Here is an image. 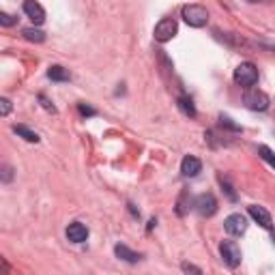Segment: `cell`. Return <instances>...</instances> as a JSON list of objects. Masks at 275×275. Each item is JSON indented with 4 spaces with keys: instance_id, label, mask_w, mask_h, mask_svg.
<instances>
[{
    "instance_id": "1",
    "label": "cell",
    "mask_w": 275,
    "mask_h": 275,
    "mask_svg": "<svg viewBox=\"0 0 275 275\" xmlns=\"http://www.w3.org/2000/svg\"><path fill=\"white\" fill-rule=\"evenodd\" d=\"M181 15L185 19V24L191 28H202L209 22V11L202 5H185L181 9Z\"/></svg>"
},
{
    "instance_id": "2",
    "label": "cell",
    "mask_w": 275,
    "mask_h": 275,
    "mask_svg": "<svg viewBox=\"0 0 275 275\" xmlns=\"http://www.w3.org/2000/svg\"><path fill=\"white\" fill-rule=\"evenodd\" d=\"M234 82L243 88H252L258 82V67L254 63H241L234 69Z\"/></svg>"
},
{
    "instance_id": "3",
    "label": "cell",
    "mask_w": 275,
    "mask_h": 275,
    "mask_svg": "<svg viewBox=\"0 0 275 275\" xmlns=\"http://www.w3.org/2000/svg\"><path fill=\"white\" fill-rule=\"evenodd\" d=\"M179 33V24H177V19H172V17H164L161 22H157L155 30H153V37L157 39L159 43H168L172 37H174Z\"/></svg>"
},
{
    "instance_id": "4",
    "label": "cell",
    "mask_w": 275,
    "mask_h": 275,
    "mask_svg": "<svg viewBox=\"0 0 275 275\" xmlns=\"http://www.w3.org/2000/svg\"><path fill=\"white\" fill-rule=\"evenodd\" d=\"M219 254H221V260L228 264L230 269H237L241 264V247L237 245L234 241H221L219 245Z\"/></svg>"
},
{
    "instance_id": "5",
    "label": "cell",
    "mask_w": 275,
    "mask_h": 275,
    "mask_svg": "<svg viewBox=\"0 0 275 275\" xmlns=\"http://www.w3.org/2000/svg\"><path fill=\"white\" fill-rule=\"evenodd\" d=\"M243 104H245L247 110H254V112H264L269 108V97L262 93V90H256V88H249L245 97H243Z\"/></svg>"
},
{
    "instance_id": "6",
    "label": "cell",
    "mask_w": 275,
    "mask_h": 275,
    "mask_svg": "<svg viewBox=\"0 0 275 275\" xmlns=\"http://www.w3.org/2000/svg\"><path fill=\"white\" fill-rule=\"evenodd\" d=\"M223 228H226V232L232 234V237H241V234H245V230H247V217L241 215V213H232V215H228L226 221H223Z\"/></svg>"
},
{
    "instance_id": "7",
    "label": "cell",
    "mask_w": 275,
    "mask_h": 275,
    "mask_svg": "<svg viewBox=\"0 0 275 275\" xmlns=\"http://www.w3.org/2000/svg\"><path fill=\"white\" fill-rule=\"evenodd\" d=\"M193 207H196V211L202 217H211V215H215V211H217V200L213 193H202V196L196 198Z\"/></svg>"
},
{
    "instance_id": "8",
    "label": "cell",
    "mask_w": 275,
    "mask_h": 275,
    "mask_svg": "<svg viewBox=\"0 0 275 275\" xmlns=\"http://www.w3.org/2000/svg\"><path fill=\"white\" fill-rule=\"evenodd\" d=\"M247 213H249V217L258 223V226H262L264 230H271L273 228V219H271V215H269V211L264 209V207H258V205H252L249 209H247Z\"/></svg>"
},
{
    "instance_id": "9",
    "label": "cell",
    "mask_w": 275,
    "mask_h": 275,
    "mask_svg": "<svg viewBox=\"0 0 275 275\" xmlns=\"http://www.w3.org/2000/svg\"><path fill=\"white\" fill-rule=\"evenodd\" d=\"M67 239L71 243H84L88 239V228L84 226L82 221H73V223H69V228H67Z\"/></svg>"
},
{
    "instance_id": "10",
    "label": "cell",
    "mask_w": 275,
    "mask_h": 275,
    "mask_svg": "<svg viewBox=\"0 0 275 275\" xmlns=\"http://www.w3.org/2000/svg\"><path fill=\"white\" fill-rule=\"evenodd\" d=\"M202 170V161L198 157H193V155H187L185 159L181 161V172H183V177H187V179H193V177H198V172Z\"/></svg>"
},
{
    "instance_id": "11",
    "label": "cell",
    "mask_w": 275,
    "mask_h": 275,
    "mask_svg": "<svg viewBox=\"0 0 275 275\" xmlns=\"http://www.w3.org/2000/svg\"><path fill=\"white\" fill-rule=\"evenodd\" d=\"M24 13L33 19V24H43V19H45V11H43V7L35 3V0H26L24 3Z\"/></svg>"
},
{
    "instance_id": "12",
    "label": "cell",
    "mask_w": 275,
    "mask_h": 275,
    "mask_svg": "<svg viewBox=\"0 0 275 275\" xmlns=\"http://www.w3.org/2000/svg\"><path fill=\"white\" fill-rule=\"evenodd\" d=\"M47 78L52 80V82H69V80H71V73H69V69H65V67L52 65V67L47 69Z\"/></svg>"
},
{
    "instance_id": "13",
    "label": "cell",
    "mask_w": 275,
    "mask_h": 275,
    "mask_svg": "<svg viewBox=\"0 0 275 275\" xmlns=\"http://www.w3.org/2000/svg\"><path fill=\"white\" fill-rule=\"evenodd\" d=\"M114 254H116V258L125 260V262H131V264H134V262H138V260L142 258L138 252H131L127 245H120V243H118V245L114 247Z\"/></svg>"
},
{
    "instance_id": "14",
    "label": "cell",
    "mask_w": 275,
    "mask_h": 275,
    "mask_svg": "<svg viewBox=\"0 0 275 275\" xmlns=\"http://www.w3.org/2000/svg\"><path fill=\"white\" fill-rule=\"evenodd\" d=\"M177 106H179V110H181L185 116H189V118L196 116V106H193V101H191L189 97H185V95L179 97V99H177Z\"/></svg>"
},
{
    "instance_id": "15",
    "label": "cell",
    "mask_w": 275,
    "mask_h": 275,
    "mask_svg": "<svg viewBox=\"0 0 275 275\" xmlns=\"http://www.w3.org/2000/svg\"><path fill=\"white\" fill-rule=\"evenodd\" d=\"M13 131H15L17 136H22V138H24L26 142H35V144H37V142H39V136L35 134L33 129H28L26 125H13Z\"/></svg>"
},
{
    "instance_id": "16",
    "label": "cell",
    "mask_w": 275,
    "mask_h": 275,
    "mask_svg": "<svg viewBox=\"0 0 275 275\" xmlns=\"http://www.w3.org/2000/svg\"><path fill=\"white\" fill-rule=\"evenodd\" d=\"M22 35L28 39V41H35V43H43L45 41V33H41V30H37V28H24Z\"/></svg>"
},
{
    "instance_id": "17",
    "label": "cell",
    "mask_w": 275,
    "mask_h": 275,
    "mask_svg": "<svg viewBox=\"0 0 275 275\" xmlns=\"http://www.w3.org/2000/svg\"><path fill=\"white\" fill-rule=\"evenodd\" d=\"M258 155H260V159H262V161H267L269 166H273V168H275V153H273L269 146H264V144H262V146H258Z\"/></svg>"
},
{
    "instance_id": "18",
    "label": "cell",
    "mask_w": 275,
    "mask_h": 275,
    "mask_svg": "<svg viewBox=\"0 0 275 275\" xmlns=\"http://www.w3.org/2000/svg\"><path fill=\"white\" fill-rule=\"evenodd\" d=\"M219 125H221V127H226V129H230V131H237V134L241 131V125H237L230 116H223V114L219 116Z\"/></svg>"
},
{
    "instance_id": "19",
    "label": "cell",
    "mask_w": 275,
    "mask_h": 275,
    "mask_svg": "<svg viewBox=\"0 0 275 275\" xmlns=\"http://www.w3.org/2000/svg\"><path fill=\"white\" fill-rule=\"evenodd\" d=\"M15 24H17V17H15V15H11V13H5V11H0V26L9 28V26H15Z\"/></svg>"
},
{
    "instance_id": "20",
    "label": "cell",
    "mask_w": 275,
    "mask_h": 275,
    "mask_svg": "<svg viewBox=\"0 0 275 275\" xmlns=\"http://www.w3.org/2000/svg\"><path fill=\"white\" fill-rule=\"evenodd\" d=\"M181 269L185 271V275H205V273H202V271L196 267V264H191V262H183Z\"/></svg>"
},
{
    "instance_id": "21",
    "label": "cell",
    "mask_w": 275,
    "mask_h": 275,
    "mask_svg": "<svg viewBox=\"0 0 275 275\" xmlns=\"http://www.w3.org/2000/svg\"><path fill=\"white\" fill-rule=\"evenodd\" d=\"M9 112H11V101H9V99H0V114H3V116H9Z\"/></svg>"
},
{
    "instance_id": "22",
    "label": "cell",
    "mask_w": 275,
    "mask_h": 275,
    "mask_svg": "<svg viewBox=\"0 0 275 275\" xmlns=\"http://www.w3.org/2000/svg\"><path fill=\"white\" fill-rule=\"evenodd\" d=\"M78 110H80V114H82V116H95V114H97L95 108L84 106V104H80V106H78Z\"/></svg>"
},
{
    "instance_id": "23",
    "label": "cell",
    "mask_w": 275,
    "mask_h": 275,
    "mask_svg": "<svg viewBox=\"0 0 275 275\" xmlns=\"http://www.w3.org/2000/svg\"><path fill=\"white\" fill-rule=\"evenodd\" d=\"M39 101H41V106L47 110V112H52V114H54V112H56V108L52 106V104H49V101H47V97L45 95H39Z\"/></svg>"
},
{
    "instance_id": "24",
    "label": "cell",
    "mask_w": 275,
    "mask_h": 275,
    "mask_svg": "<svg viewBox=\"0 0 275 275\" xmlns=\"http://www.w3.org/2000/svg\"><path fill=\"white\" fill-rule=\"evenodd\" d=\"M11 172H13V170L9 168V166H5V168H3V181H5V183H9V181H11V177H13Z\"/></svg>"
},
{
    "instance_id": "25",
    "label": "cell",
    "mask_w": 275,
    "mask_h": 275,
    "mask_svg": "<svg viewBox=\"0 0 275 275\" xmlns=\"http://www.w3.org/2000/svg\"><path fill=\"white\" fill-rule=\"evenodd\" d=\"M129 211H131V213H134V215H136V217L140 215V211H136V207H134V205H129Z\"/></svg>"
},
{
    "instance_id": "26",
    "label": "cell",
    "mask_w": 275,
    "mask_h": 275,
    "mask_svg": "<svg viewBox=\"0 0 275 275\" xmlns=\"http://www.w3.org/2000/svg\"><path fill=\"white\" fill-rule=\"evenodd\" d=\"M271 241H273V245H275V230H271Z\"/></svg>"
}]
</instances>
